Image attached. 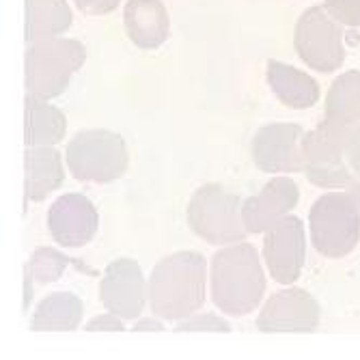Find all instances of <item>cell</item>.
<instances>
[{"label":"cell","instance_id":"cell-26","mask_svg":"<svg viewBox=\"0 0 360 360\" xmlns=\"http://www.w3.org/2000/svg\"><path fill=\"white\" fill-rule=\"evenodd\" d=\"M123 321L125 319H121L119 315L106 311L104 315H95L84 328H86V333H123L125 330Z\"/></svg>","mask_w":360,"mask_h":360},{"label":"cell","instance_id":"cell-2","mask_svg":"<svg viewBox=\"0 0 360 360\" xmlns=\"http://www.w3.org/2000/svg\"><path fill=\"white\" fill-rule=\"evenodd\" d=\"M266 293V270L252 244L222 246L212 259V300L231 317H242L261 307Z\"/></svg>","mask_w":360,"mask_h":360},{"label":"cell","instance_id":"cell-18","mask_svg":"<svg viewBox=\"0 0 360 360\" xmlns=\"http://www.w3.org/2000/svg\"><path fill=\"white\" fill-rule=\"evenodd\" d=\"M84 304L70 291L50 293L44 298L30 319V330L35 333H74L80 328Z\"/></svg>","mask_w":360,"mask_h":360},{"label":"cell","instance_id":"cell-5","mask_svg":"<svg viewBox=\"0 0 360 360\" xmlns=\"http://www.w3.org/2000/svg\"><path fill=\"white\" fill-rule=\"evenodd\" d=\"M65 165L84 184H112L127 173L129 153L121 134L110 129H84L65 149Z\"/></svg>","mask_w":360,"mask_h":360},{"label":"cell","instance_id":"cell-24","mask_svg":"<svg viewBox=\"0 0 360 360\" xmlns=\"http://www.w3.org/2000/svg\"><path fill=\"white\" fill-rule=\"evenodd\" d=\"M345 158L356 179H360V123L345 127Z\"/></svg>","mask_w":360,"mask_h":360},{"label":"cell","instance_id":"cell-3","mask_svg":"<svg viewBox=\"0 0 360 360\" xmlns=\"http://www.w3.org/2000/svg\"><path fill=\"white\" fill-rule=\"evenodd\" d=\"M86 60V48L80 39L48 37L30 41L24 54L26 95L52 100L70 86L76 72Z\"/></svg>","mask_w":360,"mask_h":360},{"label":"cell","instance_id":"cell-29","mask_svg":"<svg viewBox=\"0 0 360 360\" xmlns=\"http://www.w3.org/2000/svg\"><path fill=\"white\" fill-rule=\"evenodd\" d=\"M352 194L356 196V203H358V210H360V184H354L352 186Z\"/></svg>","mask_w":360,"mask_h":360},{"label":"cell","instance_id":"cell-23","mask_svg":"<svg viewBox=\"0 0 360 360\" xmlns=\"http://www.w3.org/2000/svg\"><path fill=\"white\" fill-rule=\"evenodd\" d=\"M177 333H231V326L212 313H192L177 323Z\"/></svg>","mask_w":360,"mask_h":360},{"label":"cell","instance_id":"cell-22","mask_svg":"<svg viewBox=\"0 0 360 360\" xmlns=\"http://www.w3.org/2000/svg\"><path fill=\"white\" fill-rule=\"evenodd\" d=\"M70 264H72L70 257H65L63 252L50 246H41L30 255L28 264L24 268V274L30 276L35 285H50V283H56L65 274Z\"/></svg>","mask_w":360,"mask_h":360},{"label":"cell","instance_id":"cell-20","mask_svg":"<svg viewBox=\"0 0 360 360\" xmlns=\"http://www.w3.org/2000/svg\"><path fill=\"white\" fill-rule=\"evenodd\" d=\"M26 41H39L65 35L74 24V11L68 0H24Z\"/></svg>","mask_w":360,"mask_h":360},{"label":"cell","instance_id":"cell-1","mask_svg":"<svg viewBox=\"0 0 360 360\" xmlns=\"http://www.w3.org/2000/svg\"><path fill=\"white\" fill-rule=\"evenodd\" d=\"M147 287L151 313L165 321H181L205 304L207 261L196 250L173 252L155 264Z\"/></svg>","mask_w":360,"mask_h":360},{"label":"cell","instance_id":"cell-10","mask_svg":"<svg viewBox=\"0 0 360 360\" xmlns=\"http://www.w3.org/2000/svg\"><path fill=\"white\" fill-rule=\"evenodd\" d=\"M304 224L296 216H285L266 231L264 261L278 285L296 283L304 266Z\"/></svg>","mask_w":360,"mask_h":360},{"label":"cell","instance_id":"cell-4","mask_svg":"<svg viewBox=\"0 0 360 360\" xmlns=\"http://www.w3.org/2000/svg\"><path fill=\"white\" fill-rule=\"evenodd\" d=\"M244 201L222 184H205L188 203V226L194 236L212 246L244 242L248 229L242 216Z\"/></svg>","mask_w":360,"mask_h":360},{"label":"cell","instance_id":"cell-21","mask_svg":"<svg viewBox=\"0 0 360 360\" xmlns=\"http://www.w3.org/2000/svg\"><path fill=\"white\" fill-rule=\"evenodd\" d=\"M326 119L352 127L360 123V72L343 74L326 97Z\"/></svg>","mask_w":360,"mask_h":360},{"label":"cell","instance_id":"cell-25","mask_svg":"<svg viewBox=\"0 0 360 360\" xmlns=\"http://www.w3.org/2000/svg\"><path fill=\"white\" fill-rule=\"evenodd\" d=\"M330 13L345 24H360V0H326Z\"/></svg>","mask_w":360,"mask_h":360},{"label":"cell","instance_id":"cell-13","mask_svg":"<svg viewBox=\"0 0 360 360\" xmlns=\"http://www.w3.org/2000/svg\"><path fill=\"white\" fill-rule=\"evenodd\" d=\"M319 323V304L302 289L278 291L257 317L259 333H313Z\"/></svg>","mask_w":360,"mask_h":360},{"label":"cell","instance_id":"cell-28","mask_svg":"<svg viewBox=\"0 0 360 360\" xmlns=\"http://www.w3.org/2000/svg\"><path fill=\"white\" fill-rule=\"evenodd\" d=\"M134 333H165V323L160 321V317H139Z\"/></svg>","mask_w":360,"mask_h":360},{"label":"cell","instance_id":"cell-19","mask_svg":"<svg viewBox=\"0 0 360 360\" xmlns=\"http://www.w3.org/2000/svg\"><path fill=\"white\" fill-rule=\"evenodd\" d=\"M266 76H268V84L274 91V95L289 108H296V110L311 108L319 100L317 82L311 76L298 72L296 68H291V65H285V63L272 58V60H268Z\"/></svg>","mask_w":360,"mask_h":360},{"label":"cell","instance_id":"cell-15","mask_svg":"<svg viewBox=\"0 0 360 360\" xmlns=\"http://www.w3.org/2000/svg\"><path fill=\"white\" fill-rule=\"evenodd\" d=\"M127 39L141 50H158L171 35V18L162 0H127L123 9Z\"/></svg>","mask_w":360,"mask_h":360},{"label":"cell","instance_id":"cell-8","mask_svg":"<svg viewBox=\"0 0 360 360\" xmlns=\"http://www.w3.org/2000/svg\"><path fill=\"white\" fill-rule=\"evenodd\" d=\"M100 300L106 311L121 319H139L149 307V287L134 259H117L106 268L100 283Z\"/></svg>","mask_w":360,"mask_h":360},{"label":"cell","instance_id":"cell-16","mask_svg":"<svg viewBox=\"0 0 360 360\" xmlns=\"http://www.w3.org/2000/svg\"><path fill=\"white\" fill-rule=\"evenodd\" d=\"M26 201L39 203L58 190L65 181V167L58 149L54 147H26Z\"/></svg>","mask_w":360,"mask_h":360},{"label":"cell","instance_id":"cell-14","mask_svg":"<svg viewBox=\"0 0 360 360\" xmlns=\"http://www.w3.org/2000/svg\"><path fill=\"white\" fill-rule=\"evenodd\" d=\"M298 201H300V190L296 181H291L289 177L270 179L242 205V216L248 233L261 236L270 231L278 220L289 216V212L298 205Z\"/></svg>","mask_w":360,"mask_h":360},{"label":"cell","instance_id":"cell-27","mask_svg":"<svg viewBox=\"0 0 360 360\" xmlns=\"http://www.w3.org/2000/svg\"><path fill=\"white\" fill-rule=\"evenodd\" d=\"M74 5L84 15L97 18V15H108V13H112L121 5V0H74Z\"/></svg>","mask_w":360,"mask_h":360},{"label":"cell","instance_id":"cell-17","mask_svg":"<svg viewBox=\"0 0 360 360\" xmlns=\"http://www.w3.org/2000/svg\"><path fill=\"white\" fill-rule=\"evenodd\" d=\"M68 132V119L50 100L26 95L24 100V143L26 147H56Z\"/></svg>","mask_w":360,"mask_h":360},{"label":"cell","instance_id":"cell-7","mask_svg":"<svg viewBox=\"0 0 360 360\" xmlns=\"http://www.w3.org/2000/svg\"><path fill=\"white\" fill-rule=\"evenodd\" d=\"M302 173L321 188H352L358 184L345 158V127L326 119L302 139Z\"/></svg>","mask_w":360,"mask_h":360},{"label":"cell","instance_id":"cell-11","mask_svg":"<svg viewBox=\"0 0 360 360\" xmlns=\"http://www.w3.org/2000/svg\"><path fill=\"white\" fill-rule=\"evenodd\" d=\"M304 129L296 123L264 125L252 139V160L264 173L302 171Z\"/></svg>","mask_w":360,"mask_h":360},{"label":"cell","instance_id":"cell-9","mask_svg":"<svg viewBox=\"0 0 360 360\" xmlns=\"http://www.w3.org/2000/svg\"><path fill=\"white\" fill-rule=\"evenodd\" d=\"M298 56L317 72H333L343 60V46L339 26L321 9H309L293 35Z\"/></svg>","mask_w":360,"mask_h":360},{"label":"cell","instance_id":"cell-6","mask_svg":"<svg viewBox=\"0 0 360 360\" xmlns=\"http://www.w3.org/2000/svg\"><path fill=\"white\" fill-rule=\"evenodd\" d=\"M311 240L317 252L330 259H341L356 248L360 210L352 192L326 194L311 207Z\"/></svg>","mask_w":360,"mask_h":360},{"label":"cell","instance_id":"cell-12","mask_svg":"<svg viewBox=\"0 0 360 360\" xmlns=\"http://www.w3.org/2000/svg\"><path fill=\"white\" fill-rule=\"evenodd\" d=\"M100 226L97 207L84 194L70 192L63 194L50 205L48 229L52 240L63 248H82L86 246Z\"/></svg>","mask_w":360,"mask_h":360}]
</instances>
